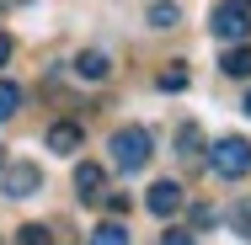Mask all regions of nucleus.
Wrapping results in <instances>:
<instances>
[{"instance_id":"nucleus-1","label":"nucleus","mask_w":251,"mask_h":245,"mask_svg":"<svg viewBox=\"0 0 251 245\" xmlns=\"http://www.w3.org/2000/svg\"><path fill=\"white\" fill-rule=\"evenodd\" d=\"M112 165L123 171V176H139L145 165H150V155H155V144H150V134L139 128V123H128V128H118L112 134Z\"/></svg>"},{"instance_id":"nucleus-2","label":"nucleus","mask_w":251,"mask_h":245,"mask_svg":"<svg viewBox=\"0 0 251 245\" xmlns=\"http://www.w3.org/2000/svg\"><path fill=\"white\" fill-rule=\"evenodd\" d=\"M203 165L214 171V176H225V181H241L251 171V144L241 139V134H230V139H219V144L203 155Z\"/></svg>"},{"instance_id":"nucleus-3","label":"nucleus","mask_w":251,"mask_h":245,"mask_svg":"<svg viewBox=\"0 0 251 245\" xmlns=\"http://www.w3.org/2000/svg\"><path fill=\"white\" fill-rule=\"evenodd\" d=\"M208 38L214 43H246L251 38V11L235 5V0H219L214 16H208Z\"/></svg>"},{"instance_id":"nucleus-4","label":"nucleus","mask_w":251,"mask_h":245,"mask_svg":"<svg viewBox=\"0 0 251 245\" xmlns=\"http://www.w3.org/2000/svg\"><path fill=\"white\" fill-rule=\"evenodd\" d=\"M0 192L11 197V202H22V197L43 192V171H38L32 160H11V165H0Z\"/></svg>"},{"instance_id":"nucleus-5","label":"nucleus","mask_w":251,"mask_h":245,"mask_svg":"<svg viewBox=\"0 0 251 245\" xmlns=\"http://www.w3.org/2000/svg\"><path fill=\"white\" fill-rule=\"evenodd\" d=\"M145 208H150L155 219H176V213H182V208H187V187H182V181H171V176H166V181H155L150 192H145Z\"/></svg>"},{"instance_id":"nucleus-6","label":"nucleus","mask_w":251,"mask_h":245,"mask_svg":"<svg viewBox=\"0 0 251 245\" xmlns=\"http://www.w3.org/2000/svg\"><path fill=\"white\" fill-rule=\"evenodd\" d=\"M43 144H49L53 155H64V160H75V155L86 149V128H80V123H70V117H59V123H49Z\"/></svg>"},{"instance_id":"nucleus-7","label":"nucleus","mask_w":251,"mask_h":245,"mask_svg":"<svg viewBox=\"0 0 251 245\" xmlns=\"http://www.w3.org/2000/svg\"><path fill=\"white\" fill-rule=\"evenodd\" d=\"M75 192H80V202H101V192H107V171H101L97 160H80V165H75Z\"/></svg>"},{"instance_id":"nucleus-8","label":"nucleus","mask_w":251,"mask_h":245,"mask_svg":"<svg viewBox=\"0 0 251 245\" xmlns=\"http://www.w3.org/2000/svg\"><path fill=\"white\" fill-rule=\"evenodd\" d=\"M176 155H182L187 171H198V165H203V128H198V123H182V134H176Z\"/></svg>"},{"instance_id":"nucleus-9","label":"nucleus","mask_w":251,"mask_h":245,"mask_svg":"<svg viewBox=\"0 0 251 245\" xmlns=\"http://www.w3.org/2000/svg\"><path fill=\"white\" fill-rule=\"evenodd\" d=\"M219 69H225L230 80H251V38H246V43H225Z\"/></svg>"},{"instance_id":"nucleus-10","label":"nucleus","mask_w":251,"mask_h":245,"mask_svg":"<svg viewBox=\"0 0 251 245\" xmlns=\"http://www.w3.org/2000/svg\"><path fill=\"white\" fill-rule=\"evenodd\" d=\"M112 75V59L97 48H86V53H75V80H107Z\"/></svg>"},{"instance_id":"nucleus-11","label":"nucleus","mask_w":251,"mask_h":245,"mask_svg":"<svg viewBox=\"0 0 251 245\" xmlns=\"http://www.w3.org/2000/svg\"><path fill=\"white\" fill-rule=\"evenodd\" d=\"M86 245H134V235H128V224L107 219V224H97V229H91V240H86Z\"/></svg>"},{"instance_id":"nucleus-12","label":"nucleus","mask_w":251,"mask_h":245,"mask_svg":"<svg viewBox=\"0 0 251 245\" xmlns=\"http://www.w3.org/2000/svg\"><path fill=\"white\" fill-rule=\"evenodd\" d=\"M182 22V5L176 0H155L150 5V27H176Z\"/></svg>"},{"instance_id":"nucleus-13","label":"nucleus","mask_w":251,"mask_h":245,"mask_svg":"<svg viewBox=\"0 0 251 245\" xmlns=\"http://www.w3.org/2000/svg\"><path fill=\"white\" fill-rule=\"evenodd\" d=\"M22 112V86H11V80H0V123H11Z\"/></svg>"},{"instance_id":"nucleus-14","label":"nucleus","mask_w":251,"mask_h":245,"mask_svg":"<svg viewBox=\"0 0 251 245\" xmlns=\"http://www.w3.org/2000/svg\"><path fill=\"white\" fill-rule=\"evenodd\" d=\"M22 245H70V240H59V235L43 229V224H22Z\"/></svg>"},{"instance_id":"nucleus-15","label":"nucleus","mask_w":251,"mask_h":245,"mask_svg":"<svg viewBox=\"0 0 251 245\" xmlns=\"http://www.w3.org/2000/svg\"><path fill=\"white\" fill-rule=\"evenodd\" d=\"M230 224H235V235H246V240H251V197H241V202L230 208Z\"/></svg>"},{"instance_id":"nucleus-16","label":"nucleus","mask_w":251,"mask_h":245,"mask_svg":"<svg viewBox=\"0 0 251 245\" xmlns=\"http://www.w3.org/2000/svg\"><path fill=\"white\" fill-rule=\"evenodd\" d=\"M160 91H187V69L182 64H171V69H160V80H155Z\"/></svg>"},{"instance_id":"nucleus-17","label":"nucleus","mask_w":251,"mask_h":245,"mask_svg":"<svg viewBox=\"0 0 251 245\" xmlns=\"http://www.w3.org/2000/svg\"><path fill=\"white\" fill-rule=\"evenodd\" d=\"M214 224H219V208L214 202H198L193 208V229H214Z\"/></svg>"},{"instance_id":"nucleus-18","label":"nucleus","mask_w":251,"mask_h":245,"mask_svg":"<svg viewBox=\"0 0 251 245\" xmlns=\"http://www.w3.org/2000/svg\"><path fill=\"white\" fill-rule=\"evenodd\" d=\"M101 202H107V213H112V219H123V213L134 208V202H128V192H101Z\"/></svg>"},{"instance_id":"nucleus-19","label":"nucleus","mask_w":251,"mask_h":245,"mask_svg":"<svg viewBox=\"0 0 251 245\" xmlns=\"http://www.w3.org/2000/svg\"><path fill=\"white\" fill-rule=\"evenodd\" d=\"M160 245H198V240H193V229H176V224H166Z\"/></svg>"},{"instance_id":"nucleus-20","label":"nucleus","mask_w":251,"mask_h":245,"mask_svg":"<svg viewBox=\"0 0 251 245\" xmlns=\"http://www.w3.org/2000/svg\"><path fill=\"white\" fill-rule=\"evenodd\" d=\"M5 59H11V38L0 32V64H5Z\"/></svg>"},{"instance_id":"nucleus-21","label":"nucleus","mask_w":251,"mask_h":245,"mask_svg":"<svg viewBox=\"0 0 251 245\" xmlns=\"http://www.w3.org/2000/svg\"><path fill=\"white\" fill-rule=\"evenodd\" d=\"M241 112H246V117H251V91H246V96H241Z\"/></svg>"},{"instance_id":"nucleus-22","label":"nucleus","mask_w":251,"mask_h":245,"mask_svg":"<svg viewBox=\"0 0 251 245\" xmlns=\"http://www.w3.org/2000/svg\"><path fill=\"white\" fill-rule=\"evenodd\" d=\"M235 5H246V11H251V0H235Z\"/></svg>"},{"instance_id":"nucleus-23","label":"nucleus","mask_w":251,"mask_h":245,"mask_svg":"<svg viewBox=\"0 0 251 245\" xmlns=\"http://www.w3.org/2000/svg\"><path fill=\"white\" fill-rule=\"evenodd\" d=\"M0 165H5V149H0Z\"/></svg>"}]
</instances>
